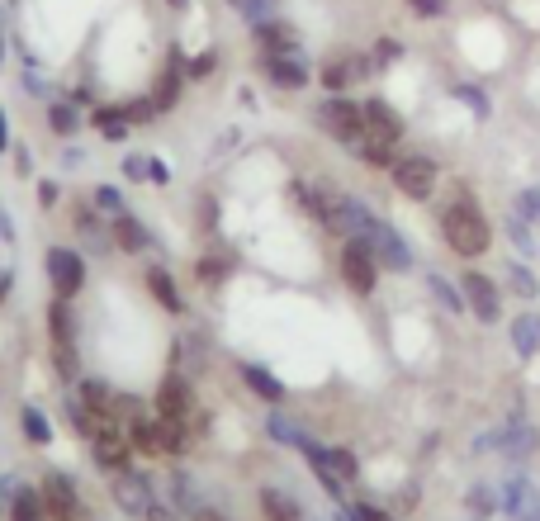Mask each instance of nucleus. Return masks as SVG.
<instances>
[{
  "mask_svg": "<svg viewBox=\"0 0 540 521\" xmlns=\"http://www.w3.org/2000/svg\"><path fill=\"white\" fill-rule=\"evenodd\" d=\"M0 57H5V24H0Z\"/></svg>",
  "mask_w": 540,
  "mask_h": 521,
  "instance_id": "obj_55",
  "label": "nucleus"
},
{
  "mask_svg": "<svg viewBox=\"0 0 540 521\" xmlns=\"http://www.w3.org/2000/svg\"><path fill=\"white\" fill-rule=\"evenodd\" d=\"M166 5H171V10H185V5H190V0H166Z\"/></svg>",
  "mask_w": 540,
  "mask_h": 521,
  "instance_id": "obj_54",
  "label": "nucleus"
},
{
  "mask_svg": "<svg viewBox=\"0 0 540 521\" xmlns=\"http://www.w3.org/2000/svg\"><path fill=\"white\" fill-rule=\"evenodd\" d=\"M143 521H185V512H176V503H152Z\"/></svg>",
  "mask_w": 540,
  "mask_h": 521,
  "instance_id": "obj_47",
  "label": "nucleus"
},
{
  "mask_svg": "<svg viewBox=\"0 0 540 521\" xmlns=\"http://www.w3.org/2000/svg\"><path fill=\"white\" fill-rule=\"evenodd\" d=\"M48 342H76V313H72V299H57L48 304Z\"/></svg>",
  "mask_w": 540,
  "mask_h": 521,
  "instance_id": "obj_35",
  "label": "nucleus"
},
{
  "mask_svg": "<svg viewBox=\"0 0 540 521\" xmlns=\"http://www.w3.org/2000/svg\"><path fill=\"white\" fill-rule=\"evenodd\" d=\"M252 43H256V53H275V57L304 53V38H299V29H294L289 19H280V15L256 19V24H252Z\"/></svg>",
  "mask_w": 540,
  "mask_h": 521,
  "instance_id": "obj_16",
  "label": "nucleus"
},
{
  "mask_svg": "<svg viewBox=\"0 0 540 521\" xmlns=\"http://www.w3.org/2000/svg\"><path fill=\"white\" fill-rule=\"evenodd\" d=\"M124 436L128 446H133V455H162V422L147 413H133L124 422Z\"/></svg>",
  "mask_w": 540,
  "mask_h": 521,
  "instance_id": "obj_26",
  "label": "nucleus"
},
{
  "mask_svg": "<svg viewBox=\"0 0 540 521\" xmlns=\"http://www.w3.org/2000/svg\"><path fill=\"white\" fill-rule=\"evenodd\" d=\"M124 109H128V119H133V128H138V124H147V119H157V114H162L152 95H143V100H128Z\"/></svg>",
  "mask_w": 540,
  "mask_h": 521,
  "instance_id": "obj_46",
  "label": "nucleus"
},
{
  "mask_svg": "<svg viewBox=\"0 0 540 521\" xmlns=\"http://www.w3.org/2000/svg\"><path fill=\"white\" fill-rule=\"evenodd\" d=\"M214 67H218V53H214V48H209V53H199L195 62H190V76H209V72H214Z\"/></svg>",
  "mask_w": 540,
  "mask_h": 521,
  "instance_id": "obj_49",
  "label": "nucleus"
},
{
  "mask_svg": "<svg viewBox=\"0 0 540 521\" xmlns=\"http://www.w3.org/2000/svg\"><path fill=\"white\" fill-rule=\"evenodd\" d=\"M237 375H242V384H247V389H252V394L266 403V408H280V403L289 398L285 384L270 375L266 365H256V360H242V365H237Z\"/></svg>",
  "mask_w": 540,
  "mask_h": 521,
  "instance_id": "obj_23",
  "label": "nucleus"
},
{
  "mask_svg": "<svg viewBox=\"0 0 540 521\" xmlns=\"http://www.w3.org/2000/svg\"><path fill=\"white\" fill-rule=\"evenodd\" d=\"M266 432H270V441H280V446H289V450H304L313 436L299 427V422H289L285 413H270L266 417Z\"/></svg>",
  "mask_w": 540,
  "mask_h": 521,
  "instance_id": "obj_37",
  "label": "nucleus"
},
{
  "mask_svg": "<svg viewBox=\"0 0 540 521\" xmlns=\"http://www.w3.org/2000/svg\"><path fill=\"white\" fill-rule=\"evenodd\" d=\"M256 503H261V517L266 521H308L304 503H299L294 493H285V488H261Z\"/></svg>",
  "mask_w": 540,
  "mask_h": 521,
  "instance_id": "obj_27",
  "label": "nucleus"
},
{
  "mask_svg": "<svg viewBox=\"0 0 540 521\" xmlns=\"http://www.w3.org/2000/svg\"><path fill=\"white\" fill-rule=\"evenodd\" d=\"M157 417H195V384L180 370H171L157 384Z\"/></svg>",
  "mask_w": 540,
  "mask_h": 521,
  "instance_id": "obj_18",
  "label": "nucleus"
},
{
  "mask_svg": "<svg viewBox=\"0 0 540 521\" xmlns=\"http://www.w3.org/2000/svg\"><path fill=\"white\" fill-rule=\"evenodd\" d=\"M503 289L512 294V299H522L526 308H536L540 304V270L531 266V261H522V256H507Z\"/></svg>",
  "mask_w": 540,
  "mask_h": 521,
  "instance_id": "obj_21",
  "label": "nucleus"
},
{
  "mask_svg": "<svg viewBox=\"0 0 540 521\" xmlns=\"http://www.w3.org/2000/svg\"><path fill=\"white\" fill-rule=\"evenodd\" d=\"M455 280H460V294H465V308H469L474 323L479 327H503V313H507L503 280H493V275L479 270V266H465Z\"/></svg>",
  "mask_w": 540,
  "mask_h": 521,
  "instance_id": "obj_3",
  "label": "nucleus"
},
{
  "mask_svg": "<svg viewBox=\"0 0 540 521\" xmlns=\"http://www.w3.org/2000/svg\"><path fill=\"white\" fill-rule=\"evenodd\" d=\"M450 100H455V105H465L479 124L493 119V95H488L484 81H455V86H450Z\"/></svg>",
  "mask_w": 540,
  "mask_h": 521,
  "instance_id": "obj_28",
  "label": "nucleus"
},
{
  "mask_svg": "<svg viewBox=\"0 0 540 521\" xmlns=\"http://www.w3.org/2000/svg\"><path fill=\"white\" fill-rule=\"evenodd\" d=\"M365 76H375L370 53H332L318 67V86H323V95H351V86L365 81Z\"/></svg>",
  "mask_w": 540,
  "mask_h": 521,
  "instance_id": "obj_9",
  "label": "nucleus"
},
{
  "mask_svg": "<svg viewBox=\"0 0 540 521\" xmlns=\"http://www.w3.org/2000/svg\"><path fill=\"white\" fill-rule=\"evenodd\" d=\"M43 270H48V285H53L57 299H76L86 289V256L76 252V247H53Z\"/></svg>",
  "mask_w": 540,
  "mask_h": 521,
  "instance_id": "obj_10",
  "label": "nucleus"
},
{
  "mask_svg": "<svg viewBox=\"0 0 540 521\" xmlns=\"http://www.w3.org/2000/svg\"><path fill=\"white\" fill-rule=\"evenodd\" d=\"M436 233H441V247H446L450 256H460L465 266L484 261V256L493 252V237H498L484 214V204H479L474 190H465V185L436 209Z\"/></svg>",
  "mask_w": 540,
  "mask_h": 521,
  "instance_id": "obj_1",
  "label": "nucleus"
},
{
  "mask_svg": "<svg viewBox=\"0 0 540 521\" xmlns=\"http://www.w3.org/2000/svg\"><path fill=\"white\" fill-rule=\"evenodd\" d=\"M427 294L446 308L450 318H469L465 294H460V280H450V275H441V270H427Z\"/></svg>",
  "mask_w": 540,
  "mask_h": 521,
  "instance_id": "obj_29",
  "label": "nucleus"
},
{
  "mask_svg": "<svg viewBox=\"0 0 540 521\" xmlns=\"http://www.w3.org/2000/svg\"><path fill=\"white\" fill-rule=\"evenodd\" d=\"M90 204H95V209H100V214H105V218H114V214H124V209H128V204H124V195H119L114 185H100Z\"/></svg>",
  "mask_w": 540,
  "mask_h": 521,
  "instance_id": "obj_45",
  "label": "nucleus"
},
{
  "mask_svg": "<svg viewBox=\"0 0 540 521\" xmlns=\"http://www.w3.org/2000/svg\"><path fill=\"white\" fill-rule=\"evenodd\" d=\"M360 109H365V128H370V138H384V143H394V147L408 138V119H403L384 95H365Z\"/></svg>",
  "mask_w": 540,
  "mask_h": 521,
  "instance_id": "obj_17",
  "label": "nucleus"
},
{
  "mask_svg": "<svg viewBox=\"0 0 540 521\" xmlns=\"http://www.w3.org/2000/svg\"><path fill=\"white\" fill-rule=\"evenodd\" d=\"M38 199H43V204H48V209H53L57 199H62V190H57L53 180H43V185H38Z\"/></svg>",
  "mask_w": 540,
  "mask_h": 521,
  "instance_id": "obj_50",
  "label": "nucleus"
},
{
  "mask_svg": "<svg viewBox=\"0 0 540 521\" xmlns=\"http://www.w3.org/2000/svg\"><path fill=\"white\" fill-rule=\"evenodd\" d=\"M465 507L474 521H488L498 517V479H479V484L465 488Z\"/></svg>",
  "mask_w": 540,
  "mask_h": 521,
  "instance_id": "obj_31",
  "label": "nucleus"
},
{
  "mask_svg": "<svg viewBox=\"0 0 540 521\" xmlns=\"http://www.w3.org/2000/svg\"><path fill=\"white\" fill-rule=\"evenodd\" d=\"M289 199L299 204V214H304L308 223H318V228H327V233H337V195H332V190L308 185V180H294V185H289Z\"/></svg>",
  "mask_w": 540,
  "mask_h": 521,
  "instance_id": "obj_13",
  "label": "nucleus"
},
{
  "mask_svg": "<svg viewBox=\"0 0 540 521\" xmlns=\"http://www.w3.org/2000/svg\"><path fill=\"white\" fill-rule=\"evenodd\" d=\"M109 242H114V252L124 256H143L147 247H152V228H147L138 214H114L109 218Z\"/></svg>",
  "mask_w": 540,
  "mask_h": 521,
  "instance_id": "obj_20",
  "label": "nucleus"
},
{
  "mask_svg": "<svg viewBox=\"0 0 540 521\" xmlns=\"http://www.w3.org/2000/svg\"><path fill=\"white\" fill-rule=\"evenodd\" d=\"M10 147V119H5V109H0V152Z\"/></svg>",
  "mask_w": 540,
  "mask_h": 521,
  "instance_id": "obj_52",
  "label": "nucleus"
},
{
  "mask_svg": "<svg viewBox=\"0 0 540 521\" xmlns=\"http://www.w3.org/2000/svg\"><path fill=\"white\" fill-rule=\"evenodd\" d=\"M157 422H162V455L180 460V455L190 450V441H195V432H190V417H157Z\"/></svg>",
  "mask_w": 540,
  "mask_h": 521,
  "instance_id": "obj_34",
  "label": "nucleus"
},
{
  "mask_svg": "<svg viewBox=\"0 0 540 521\" xmlns=\"http://www.w3.org/2000/svg\"><path fill=\"white\" fill-rule=\"evenodd\" d=\"M233 270H237V256L218 247V252H204L195 261V280H199V285H209V289H218L228 275H233Z\"/></svg>",
  "mask_w": 540,
  "mask_h": 521,
  "instance_id": "obj_30",
  "label": "nucleus"
},
{
  "mask_svg": "<svg viewBox=\"0 0 540 521\" xmlns=\"http://www.w3.org/2000/svg\"><path fill=\"white\" fill-rule=\"evenodd\" d=\"M124 176H128V180H147V176H152V162H147V157H128V162H124Z\"/></svg>",
  "mask_w": 540,
  "mask_h": 521,
  "instance_id": "obj_48",
  "label": "nucleus"
},
{
  "mask_svg": "<svg viewBox=\"0 0 540 521\" xmlns=\"http://www.w3.org/2000/svg\"><path fill=\"white\" fill-rule=\"evenodd\" d=\"M10 299V270H0V304Z\"/></svg>",
  "mask_w": 540,
  "mask_h": 521,
  "instance_id": "obj_53",
  "label": "nucleus"
},
{
  "mask_svg": "<svg viewBox=\"0 0 540 521\" xmlns=\"http://www.w3.org/2000/svg\"><path fill=\"white\" fill-rule=\"evenodd\" d=\"M109 493H114V503L133 512V517H147V507L157 503V493H152V479H147L143 469L128 465L124 474H109Z\"/></svg>",
  "mask_w": 540,
  "mask_h": 521,
  "instance_id": "obj_14",
  "label": "nucleus"
},
{
  "mask_svg": "<svg viewBox=\"0 0 540 521\" xmlns=\"http://www.w3.org/2000/svg\"><path fill=\"white\" fill-rule=\"evenodd\" d=\"M389 180H394V190L403 199L427 204L436 195V185H441V162L432 152H398V162L389 166Z\"/></svg>",
  "mask_w": 540,
  "mask_h": 521,
  "instance_id": "obj_6",
  "label": "nucleus"
},
{
  "mask_svg": "<svg viewBox=\"0 0 540 521\" xmlns=\"http://www.w3.org/2000/svg\"><path fill=\"white\" fill-rule=\"evenodd\" d=\"M507 346L522 365H531L540 356V308H526L517 318H507Z\"/></svg>",
  "mask_w": 540,
  "mask_h": 521,
  "instance_id": "obj_19",
  "label": "nucleus"
},
{
  "mask_svg": "<svg viewBox=\"0 0 540 521\" xmlns=\"http://www.w3.org/2000/svg\"><path fill=\"white\" fill-rule=\"evenodd\" d=\"M95 128H100V138H109V143H124L128 133H133V119H128L124 105H95Z\"/></svg>",
  "mask_w": 540,
  "mask_h": 521,
  "instance_id": "obj_32",
  "label": "nucleus"
},
{
  "mask_svg": "<svg viewBox=\"0 0 540 521\" xmlns=\"http://www.w3.org/2000/svg\"><path fill=\"white\" fill-rule=\"evenodd\" d=\"M76 398L86 403V413H95L100 422H119V417L128 413V394H119V389H109L105 379H76Z\"/></svg>",
  "mask_w": 540,
  "mask_h": 521,
  "instance_id": "obj_15",
  "label": "nucleus"
},
{
  "mask_svg": "<svg viewBox=\"0 0 540 521\" xmlns=\"http://www.w3.org/2000/svg\"><path fill=\"white\" fill-rule=\"evenodd\" d=\"M19 427H24V441H34V446H48L53 441V427H48V417L38 413V408H24L19 413Z\"/></svg>",
  "mask_w": 540,
  "mask_h": 521,
  "instance_id": "obj_42",
  "label": "nucleus"
},
{
  "mask_svg": "<svg viewBox=\"0 0 540 521\" xmlns=\"http://www.w3.org/2000/svg\"><path fill=\"white\" fill-rule=\"evenodd\" d=\"M190 521H228V517H223V512H214V507H199Z\"/></svg>",
  "mask_w": 540,
  "mask_h": 521,
  "instance_id": "obj_51",
  "label": "nucleus"
},
{
  "mask_svg": "<svg viewBox=\"0 0 540 521\" xmlns=\"http://www.w3.org/2000/svg\"><path fill=\"white\" fill-rule=\"evenodd\" d=\"M365 242H370V252L379 256V266L394 270V275H413L417 270V247L408 242L403 228H394L389 218H375L370 228H365Z\"/></svg>",
  "mask_w": 540,
  "mask_h": 521,
  "instance_id": "obj_8",
  "label": "nucleus"
},
{
  "mask_svg": "<svg viewBox=\"0 0 540 521\" xmlns=\"http://www.w3.org/2000/svg\"><path fill=\"white\" fill-rule=\"evenodd\" d=\"M469 455H479V460H484V455H498L503 465H531L540 455V427L526 413L512 408L503 422H493L488 432H479L469 441Z\"/></svg>",
  "mask_w": 540,
  "mask_h": 521,
  "instance_id": "obj_2",
  "label": "nucleus"
},
{
  "mask_svg": "<svg viewBox=\"0 0 540 521\" xmlns=\"http://www.w3.org/2000/svg\"><path fill=\"white\" fill-rule=\"evenodd\" d=\"M53 346V375L57 379H81V351H76V342H48Z\"/></svg>",
  "mask_w": 540,
  "mask_h": 521,
  "instance_id": "obj_40",
  "label": "nucleus"
},
{
  "mask_svg": "<svg viewBox=\"0 0 540 521\" xmlns=\"http://www.w3.org/2000/svg\"><path fill=\"white\" fill-rule=\"evenodd\" d=\"M10 521H53L48 507H43V493H38V488H15V498H10Z\"/></svg>",
  "mask_w": 540,
  "mask_h": 521,
  "instance_id": "obj_36",
  "label": "nucleus"
},
{
  "mask_svg": "<svg viewBox=\"0 0 540 521\" xmlns=\"http://www.w3.org/2000/svg\"><path fill=\"white\" fill-rule=\"evenodd\" d=\"M185 76H190V62L180 53H166V67L162 76H157V86H152V100H157V109H176L180 95H185Z\"/></svg>",
  "mask_w": 540,
  "mask_h": 521,
  "instance_id": "obj_22",
  "label": "nucleus"
},
{
  "mask_svg": "<svg viewBox=\"0 0 540 521\" xmlns=\"http://www.w3.org/2000/svg\"><path fill=\"white\" fill-rule=\"evenodd\" d=\"M337 275H342V285L356 294V299H375L379 289V256L370 252V242L365 237H342V252H337Z\"/></svg>",
  "mask_w": 540,
  "mask_h": 521,
  "instance_id": "obj_5",
  "label": "nucleus"
},
{
  "mask_svg": "<svg viewBox=\"0 0 540 521\" xmlns=\"http://www.w3.org/2000/svg\"><path fill=\"white\" fill-rule=\"evenodd\" d=\"M498 517L540 521V484L526 465H507V474H498Z\"/></svg>",
  "mask_w": 540,
  "mask_h": 521,
  "instance_id": "obj_7",
  "label": "nucleus"
},
{
  "mask_svg": "<svg viewBox=\"0 0 540 521\" xmlns=\"http://www.w3.org/2000/svg\"><path fill=\"white\" fill-rule=\"evenodd\" d=\"M408 10H413V19H422V24H432V19H446L450 15V0H403Z\"/></svg>",
  "mask_w": 540,
  "mask_h": 521,
  "instance_id": "obj_44",
  "label": "nucleus"
},
{
  "mask_svg": "<svg viewBox=\"0 0 540 521\" xmlns=\"http://www.w3.org/2000/svg\"><path fill=\"white\" fill-rule=\"evenodd\" d=\"M313 124L342 147H356L360 138H370V128H365V109H360V100H351V95H323L318 109H313Z\"/></svg>",
  "mask_w": 540,
  "mask_h": 521,
  "instance_id": "obj_4",
  "label": "nucleus"
},
{
  "mask_svg": "<svg viewBox=\"0 0 540 521\" xmlns=\"http://www.w3.org/2000/svg\"><path fill=\"white\" fill-rule=\"evenodd\" d=\"M43 507H48V517L53 521H86V507H81V493H76V484L67 479V474H57V469H48L43 474Z\"/></svg>",
  "mask_w": 540,
  "mask_h": 521,
  "instance_id": "obj_12",
  "label": "nucleus"
},
{
  "mask_svg": "<svg viewBox=\"0 0 540 521\" xmlns=\"http://www.w3.org/2000/svg\"><path fill=\"white\" fill-rule=\"evenodd\" d=\"M48 128H53L57 138H72L76 128H81V114H76L72 100H53L48 105Z\"/></svg>",
  "mask_w": 540,
  "mask_h": 521,
  "instance_id": "obj_41",
  "label": "nucleus"
},
{
  "mask_svg": "<svg viewBox=\"0 0 540 521\" xmlns=\"http://www.w3.org/2000/svg\"><path fill=\"white\" fill-rule=\"evenodd\" d=\"M327 469H332L342 484H356L360 479V455L351 446H327Z\"/></svg>",
  "mask_w": 540,
  "mask_h": 521,
  "instance_id": "obj_39",
  "label": "nucleus"
},
{
  "mask_svg": "<svg viewBox=\"0 0 540 521\" xmlns=\"http://www.w3.org/2000/svg\"><path fill=\"white\" fill-rule=\"evenodd\" d=\"M503 237H507V247H512V256H522V261H531V266L540 261V228H531V223L517 218L512 209L503 214Z\"/></svg>",
  "mask_w": 540,
  "mask_h": 521,
  "instance_id": "obj_25",
  "label": "nucleus"
},
{
  "mask_svg": "<svg viewBox=\"0 0 540 521\" xmlns=\"http://www.w3.org/2000/svg\"><path fill=\"white\" fill-rule=\"evenodd\" d=\"M403 53H408V48H403L398 38H379L375 48H370V62H375V72H389V67L403 62Z\"/></svg>",
  "mask_w": 540,
  "mask_h": 521,
  "instance_id": "obj_43",
  "label": "nucleus"
},
{
  "mask_svg": "<svg viewBox=\"0 0 540 521\" xmlns=\"http://www.w3.org/2000/svg\"><path fill=\"white\" fill-rule=\"evenodd\" d=\"M143 285H147V294L157 299V304L171 313V318H180L185 313V294H180V285H176V275L166 266H147L143 270Z\"/></svg>",
  "mask_w": 540,
  "mask_h": 521,
  "instance_id": "obj_24",
  "label": "nucleus"
},
{
  "mask_svg": "<svg viewBox=\"0 0 540 521\" xmlns=\"http://www.w3.org/2000/svg\"><path fill=\"white\" fill-rule=\"evenodd\" d=\"M261 76H266L275 90H285V95H299V90H308V81H313V67L304 62V53H261Z\"/></svg>",
  "mask_w": 540,
  "mask_h": 521,
  "instance_id": "obj_11",
  "label": "nucleus"
},
{
  "mask_svg": "<svg viewBox=\"0 0 540 521\" xmlns=\"http://www.w3.org/2000/svg\"><path fill=\"white\" fill-rule=\"evenodd\" d=\"M351 152H356V162H365L370 171H384V176H389V166L398 162V147L384 143V138H360Z\"/></svg>",
  "mask_w": 540,
  "mask_h": 521,
  "instance_id": "obj_33",
  "label": "nucleus"
},
{
  "mask_svg": "<svg viewBox=\"0 0 540 521\" xmlns=\"http://www.w3.org/2000/svg\"><path fill=\"white\" fill-rule=\"evenodd\" d=\"M517 218H526L531 228H540V180L522 185V190H512V204H507Z\"/></svg>",
  "mask_w": 540,
  "mask_h": 521,
  "instance_id": "obj_38",
  "label": "nucleus"
}]
</instances>
